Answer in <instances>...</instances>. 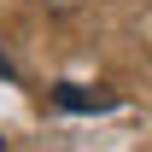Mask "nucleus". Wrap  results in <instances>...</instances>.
I'll use <instances>...</instances> for the list:
<instances>
[{"instance_id":"obj_1","label":"nucleus","mask_w":152,"mask_h":152,"mask_svg":"<svg viewBox=\"0 0 152 152\" xmlns=\"http://www.w3.org/2000/svg\"><path fill=\"white\" fill-rule=\"evenodd\" d=\"M53 99L64 105V111H111V105H117L111 88H82V82H58Z\"/></svg>"}]
</instances>
